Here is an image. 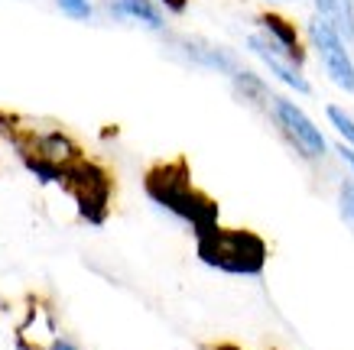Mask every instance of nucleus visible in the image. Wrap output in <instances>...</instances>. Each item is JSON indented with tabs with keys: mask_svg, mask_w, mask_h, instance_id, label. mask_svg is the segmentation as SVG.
Listing matches in <instances>:
<instances>
[{
	"mask_svg": "<svg viewBox=\"0 0 354 350\" xmlns=\"http://www.w3.org/2000/svg\"><path fill=\"white\" fill-rule=\"evenodd\" d=\"M231 85H234V95L250 107H267L273 97H270V88L260 81L254 72H247V68H237L231 75Z\"/></svg>",
	"mask_w": 354,
	"mask_h": 350,
	"instance_id": "f8f14e48",
	"label": "nucleus"
},
{
	"mask_svg": "<svg viewBox=\"0 0 354 350\" xmlns=\"http://www.w3.org/2000/svg\"><path fill=\"white\" fill-rule=\"evenodd\" d=\"M13 143H17V149H20V156H36V159L49 162V166H55V169H65L68 162L82 159V149L75 146V139L65 137V133H59V130H49V133H32V137H17L13 133Z\"/></svg>",
	"mask_w": 354,
	"mask_h": 350,
	"instance_id": "423d86ee",
	"label": "nucleus"
},
{
	"mask_svg": "<svg viewBox=\"0 0 354 350\" xmlns=\"http://www.w3.org/2000/svg\"><path fill=\"white\" fill-rule=\"evenodd\" d=\"M338 153H342V159L351 166V172H354V149L351 146H338Z\"/></svg>",
	"mask_w": 354,
	"mask_h": 350,
	"instance_id": "a211bd4d",
	"label": "nucleus"
},
{
	"mask_svg": "<svg viewBox=\"0 0 354 350\" xmlns=\"http://www.w3.org/2000/svg\"><path fill=\"white\" fill-rule=\"evenodd\" d=\"M338 211H342V221L354 231V182L344 179L342 188H338Z\"/></svg>",
	"mask_w": 354,
	"mask_h": 350,
	"instance_id": "4468645a",
	"label": "nucleus"
},
{
	"mask_svg": "<svg viewBox=\"0 0 354 350\" xmlns=\"http://www.w3.org/2000/svg\"><path fill=\"white\" fill-rule=\"evenodd\" d=\"M49 350H78L75 344H72V340H65V338H59V340H53V347Z\"/></svg>",
	"mask_w": 354,
	"mask_h": 350,
	"instance_id": "f3484780",
	"label": "nucleus"
},
{
	"mask_svg": "<svg viewBox=\"0 0 354 350\" xmlns=\"http://www.w3.org/2000/svg\"><path fill=\"white\" fill-rule=\"evenodd\" d=\"M111 13L120 20H133L147 30H162V13L156 7V0H108Z\"/></svg>",
	"mask_w": 354,
	"mask_h": 350,
	"instance_id": "9d476101",
	"label": "nucleus"
},
{
	"mask_svg": "<svg viewBox=\"0 0 354 350\" xmlns=\"http://www.w3.org/2000/svg\"><path fill=\"white\" fill-rule=\"evenodd\" d=\"M309 39H312V46H315V52L322 55L325 75H328L342 91H354V62H351V52H348L344 39L338 36V30H335L332 23H325L322 17H312Z\"/></svg>",
	"mask_w": 354,
	"mask_h": 350,
	"instance_id": "39448f33",
	"label": "nucleus"
},
{
	"mask_svg": "<svg viewBox=\"0 0 354 350\" xmlns=\"http://www.w3.org/2000/svg\"><path fill=\"white\" fill-rule=\"evenodd\" d=\"M162 7H166V10L169 13H183L185 7H189V0H160Z\"/></svg>",
	"mask_w": 354,
	"mask_h": 350,
	"instance_id": "dca6fc26",
	"label": "nucleus"
},
{
	"mask_svg": "<svg viewBox=\"0 0 354 350\" xmlns=\"http://www.w3.org/2000/svg\"><path fill=\"white\" fill-rule=\"evenodd\" d=\"M328 120H332V127L342 133L344 146L354 149V117L348 114V110H342L338 104H332V107H328Z\"/></svg>",
	"mask_w": 354,
	"mask_h": 350,
	"instance_id": "ddd939ff",
	"label": "nucleus"
},
{
	"mask_svg": "<svg viewBox=\"0 0 354 350\" xmlns=\"http://www.w3.org/2000/svg\"><path fill=\"white\" fill-rule=\"evenodd\" d=\"M55 7L72 20H91V0H55Z\"/></svg>",
	"mask_w": 354,
	"mask_h": 350,
	"instance_id": "2eb2a0df",
	"label": "nucleus"
},
{
	"mask_svg": "<svg viewBox=\"0 0 354 350\" xmlns=\"http://www.w3.org/2000/svg\"><path fill=\"white\" fill-rule=\"evenodd\" d=\"M179 49H183V55L189 59V62L202 65V68H212V72L234 75L237 68H241V65H237V59L227 52V49L205 43V39H179Z\"/></svg>",
	"mask_w": 354,
	"mask_h": 350,
	"instance_id": "1a4fd4ad",
	"label": "nucleus"
},
{
	"mask_svg": "<svg viewBox=\"0 0 354 350\" xmlns=\"http://www.w3.org/2000/svg\"><path fill=\"white\" fill-rule=\"evenodd\" d=\"M257 26L263 30V39H267L279 55H286L292 65H302L306 62V52H302V43H299V32L292 26L286 17L279 13H260L257 17Z\"/></svg>",
	"mask_w": 354,
	"mask_h": 350,
	"instance_id": "0eeeda50",
	"label": "nucleus"
},
{
	"mask_svg": "<svg viewBox=\"0 0 354 350\" xmlns=\"http://www.w3.org/2000/svg\"><path fill=\"white\" fill-rule=\"evenodd\" d=\"M195 240L198 260L231 276H260L267 266V244L254 231H227L218 224L208 233H198Z\"/></svg>",
	"mask_w": 354,
	"mask_h": 350,
	"instance_id": "f03ea898",
	"label": "nucleus"
},
{
	"mask_svg": "<svg viewBox=\"0 0 354 350\" xmlns=\"http://www.w3.org/2000/svg\"><path fill=\"white\" fill-rule=\"evenodd\" d=\"M59 185L75 198L82 221L95 224V227L104 224V217H108V211H111V175L101 169V166L85 162V159L68 162L62 169Z\"/></svg>",
	"mask_w": 354,
	"mask_h": 350,
	"instance_id": "7ed1b4c3",
	"label": "nucleus"
},
{
	"mask_svg": "<svg viewBox=\"0 0 354 350\" xmlns=\"http://www.w3.org/2000/svg\"><path fill=\"white\" fill-rule=\"evenodd\" d=\"M143 188L153 202L166 208L169 214L183 217L189 227L198 233H208L212 227H218V204L202 195L198 188H192V179H189V166L183 159L179 162H162V166H153L143 179Z\"/></svg>",
	"mask_w": 354,
	"mask_h": 350,
	"instance_id": "f257e3e1",
	"label": "nucleus"
},
{
	"mask_svg": "<svg viewBox=\"0 0 354 350\" xmlns=\"http://www.w3.org/2000/svg\"><path fill=\"white\" fill-rule=\"evenodd\" d=\"M270 114H273V120H277L279 133L290 139V146L296 149L299 156H306V159H319V156L328 153V143H325L322 130L315 127V124L309 120V114L299 110L292 101H286V97H273V101H270Z\"/></svg>",
	"mask_w": 354,
	"mask_h": 350,
	"instance_id": "20e7f679",
	"label": "nucleus"
},
{
	"mask_svg": "<svg viewBox=\"0 0 354 350\" xmlns=\"http://www.w3.org/2000/svg\"><path fill=\"white\" fill-rule=\"evenodd\" d=\"M315 17L332 23L342 39H354V0H315Z\"/></svg>",
	"mask_w": 354,
	"mask_h": 350,
	"instance_id": "9b49d317",
	"label": "nucleus"
},
{
	"mask_svg": "<svg viewBox=\"0 0 354 350\" xmlns=\"http://www.w3.org/2000/svg\"><path fill=\"white\" fill-rule=\"evenodd\" d=\"M218 350H241V347H234V344H221Z\"/></svg>",
	"mask_w": 354,
	"mask_h": 350,
	"instance_id": "6ab92c4d",
	"label": "nucleus"
},
{
	"mask_svg": "<svg viewBox=\"0 0 354 350\" xmlns=\"http://www.w3.org/2000/svg\"><path fill=\"white\" fill-rule=\"evenodd\" d=\"M247 46H250V52L257 55L260 62L267 65L270 72H273V78H279L286 88H292V91H299V95H309L312 91V85L302 78V72H299V65H292L286 55H279L273 46L263 39V36H250L247 39Z\"/></svg>",
	"mask_w": 354,
	"mask_h": 350,
	"instance_id": "6e6552de",
	"label": "nucleus"
}]
</instances>
